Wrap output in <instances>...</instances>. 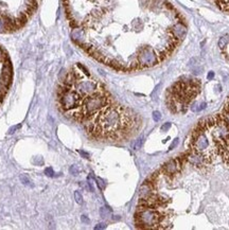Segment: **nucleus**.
<instances>
[{
	"instance_id": "f257e3e1",
	"label": "nucleus",
	"mask_w": 229,
	"mask_h": 230,
	"mask_svg": "<svg viewBox=\"0 0 229 230\" xmlns=\"http://www.w3.org/2000/svg\"><path fill=\"white\" fill-rule=\"evenodd\" d=\"M168 215L162 214L158 208L141 207L139 206L136 213V224L139 228L145 229H157L164 228L166 225Z\"/></svg>"
},
{
	"instance_id": "f03ea898",
	"label": "nucleus",
	"mask_w": 229,
	"mask_h": 230,
	"mask_svg": "<svg viewBox=\"0 0 229 230\" xmlns=\"http://www.w3.org/2000/svg\"><path fill=\"white\" fill-rule=\"evenodd\" d=\"M109 102L110 100L107 96H105L104 89L101 90V91L96 92V94H91V96H88L86 97V98H84L81 104L84 116H85L84 121L87 118H89V117L93 116V115H96L97 112H99L102 108H104L106 105H108Z\"/></svg>"
},
{
	"instance_id": "7ed1b4c3",
	"label": "nucleus",
	"mask_w": 229,
	"mask_h": 230,
	"mask_svg": "<svg viewBox=\"0 0 229 230\" xmlns=\"http://www.w3.org/2000/svg\"><path fill=\"white\" fill-rule=\"evenodd\" d=\"M187 161H188L190 164L194 165V167H197V168H202L204 167L206 163H208L207 159L203 156L200 153L196 152V151H191L190 153L187 156Z\"/></svg>"
},
{
	"instance_id": "20e7f679",
	"label": "nucleus",
	"mask_w": 229,
	"mask_h": 230,
	"mask_svg": "<svg viewBox=\"0 0 229 230\" xmlns=\"http://www.w3.org/2000/svg\"><path fill=\"white\" fill-rule=\"evenodd\" d=\"M180 171V162L178 159H171L162 165V172L166 175L177 174Z\"/></svg>"
},
{
	"instance_id": "39448f33",
	"label": "nucleus",
	"mask_w": 229,
	"mask_h": 230,
	"mask_svg": "<svg viewBox=\"0 0 229 230\" xmlns=\"http://www.w3.org/2000/svg\"><path fill=\"white\" fill-rule=\"evenodd\" d=\"M153 194V186L151 182H145L140 187L139 195L140 198H148Z\"/></svg>"
},
{
	"instance_id": "423d86ee",
	"label": "nucleus",
	"mask_w": 229,
	"mask_h": 230,
	"mask_svg": "<svg viewBox=\"0 0 229 230\" xmlns=\"http://www.w3.org/2000/svg\"><path fill=\"white\" fill-rule=\"evenodd\" d=\"M222 11L229 13V0H210Z\"/></svg>"
},
{
	"instance_id": "0eeeda50",
	"label": "nucleus",
	"mask_w": 229,
	"mask_h": 230,
	"mask_svg": "<svg viewBox=\"0 0 229 230\" xmlns=\"http://www.w3.org/2000/svg\"><path fill=\"white\" fill-rule=\"evenodd\" d=\"M207 106V104L205 102H202L200 104H194L193 106H191V110L194 112H202L203 109H205Z\"/></svg>"
},
{
	"instance_id": "6e6552de",
	"label": "nucleus",
	"mask_w": 229,
	"mask_h": 230,
	"mask_svg": "<svg viewBox=\"0 0 229 230\" xmlns=\"http://www.w3.org/2000/svg\"><path fill=\"white\" fill-rule=\"evenodd\" d=\"M19 178H20L21 182H23L25 186H28V187H32V186H33L31 179L29 178V176H28V175L23 174V175H20V177H19Z\"/></svg>"
},
{
	"instance_id": "1a4fd4ad",
	"label": "nucleus",
	"mask_w": 229,
	"mask_h": 230,
	"mask_svg": "<svg viewBox=\"0 0 229 230\" xmlns=\"http://www.w3.org/2000/svg\"><path fill=\"white\" fill-rule=\"evenodd\" d=\"M228 41H229L228 36H224V37L221 38L220 41H218V46H220L221 49H224V48L227 46V44H228Z\"/></svg>"
},
{
	"instance_id": "9d476101",
	"label": "nucleus",
	"mask_w": 229,
	"mask_h": 230,
	"mask_svg": "<svg viewBox=\"0 0 229 230\" xmlns=\"http://www.w3.org/2000/svg\"><path fill=\"white\" fill-rule=\"evenodd\" d=\"M74 199H75V201L79 204V205L83 204V196H82V194L79 191H75V192H74Z\"/></svg>"
},
{
	"instance_id": "9b49d317",
	"label": "nucleus",
	"mask_w": 229,
	"mask_h": 230,
	"mask_svg": "<svg viewBox=\"0 0 229 230\" xmlns=\"http://www.w3.org/2000/svg\"><path fill=\"white\" fill-rule=\"evenodd\" d=\"M5 32H8V27L5 21L0 17V33H5Z\"/></svg>"
},
{
	"instance_id": "f8f14e48",
	"label": "nucleus",
	"mask_w": 229,
	"mask_h": 230,
	"mask_svg": "<svg viewBox=\"0 0 229 230\" xmlns=\"http://www.w3.org/2000/svg\"><path fill=\"white\" fill-rule=\"evenodd\" d=\"M142 143H143V136L139 137V138L136 140L135 144H134V149H135V150H139L142 146Z\"/></svg>"
},
{
	"instance_id": "ddd939ff",
	"label": "nucleus",
	"mask_w": 229,
	"mask_h": 230,
	"mask_svg": "<svg viewBox=\"0 0 229 230\" xmlns=\"http://www.w3.org/2000/svg\"><path fill=\"white\" fill-rule=\"evenodd\" d=\"M69 171H70V173H71L72 175H78L80 173L79 167H78V165H75V164L71 165V167H70V169H69Z\"/></svg>"
},
{
	"instance_id": "4468645a",
	"label": "nucleus",
	"mask_w": 229,
	"mask_h": 230,
	"mask_svg": "<svg viewBox=\"0 0 229 230\" xmlns=\"http://www.w3.org/2000/svg\"><path fill=\"white\" fill-rule=\"evenodd\" d=\"M45 174L47 175V176H49V177H54V176H55V175H54L55 173L53 172V169H52V168H47V169H46V170H45Z\"/></svg>"
},
{
	"instance_id": "2eb2a0df",
	"label": "nucleus",
	"mask_w": 229,
	"mask_h": 230,
	"mask_svg": "<svg viewBox=\"0 0 229 230\" xmlns=\"http://www.w3.org/2000/svg\"><path fill=\"white\" fill-rule=\"evenodd\" d=\"M153 119H154V121H156V122H158V121L161 119V115H160V112H153Z\"/></svg>"
},
{
	"instance_id": "dca6fc26",
	"label": "nucleus",
	"mask_w": 229,
	"mask_h": 230,
	"mask_svg": "<svg viewBox=\"0 0 229 230\" xmlns=\"http://www.w3.org/2000/svg\"><path fill=\"white\" fill-rule=\"evenodd\" d=\"M108 213H109V210L106 209V208H101L100 209V214L102 215V217H106L108 215Z\"/></svg>"
},
{
	"instance_id": "f3484780",
	"label": "nucleus",
	"mask_w": 229,
	"mask_h": 230,
	"mask_svg": "<svg viewBox=\"0 0 229 230\" xmlns=\"http://www.w3.org/2000/svg\"><path fill=\"white\" fill-rule=\"evenodd\" d=\"M97 181H98V186H99V188L101 189V190H103L104 188H105V182H104V180L102 178H97Z\"/></svg>"
},
{
	"instance_id": "a211bd4d",
	"label": "nucleus",
	"mask_w": 229,
	"mask_h": 230,
	"mask_svg": "<svg viewBox=\"0 0 229 230\" xmlns=\"http://www.w3.org/2000/svg\"><path fill=\"white\" fill-rule=\"evenodd\" d=\"M20 127H21V124H18V125H16V126H13V127H11L9 130V135L14 134V133H15L16 130H18V128H20Z\"/></svg>"
},
{
	"instance_id": "6ab92c4d",
	"label": "nucleus",
	"mask_w": 229,
	"mask_h": 230,
	"mask_svg": "<svg viewBox=\"0 0 229 230\" xmlns=\"http://www.w3.org/2000/svg\"><path fill=\"white\" fill-rule=\"evenodd\" d=\"M8 58V56H7V54L5 53V52L2 51V49L0 48V62H5V60Z\"/></svg>"
},
{
	"instance_id": "aec40b11",
	"label": "nucleus",
	"mask_w": 229,
	"mask_h": 230,
	"mask_svg": "<svg viewBox=\"0 0 229 230\" xmlns=\"http://www.w3.org/2000/svg\"><path fill=\"white\" fill-rule=\"evenodd\" d=\"M170 127H171V123L170 122H166V123H164V124L161 126V130H162V132H166V130H168Z\"/></svg>"
},
{
	"instance_id": "412c9836",
	"label": "nucleus",
	"mask_w": 229,
	"mask_h": 230,
	"mask_svg": "<svg viewBox=\"0 0 229 230\" xmlns=\"http://www.w3.org/2000/svg\"><path fill=\"white\" fill-rule=\"evenodd\" d=\"M223 155H224L225 161H226V162L229 164V150H226V151H225V152L223 153Z\"/></svg>"
},
{
	"instance_id": "4be33fe9",
	"label": "nucleus",
	"mask_w": 229,
	"mask_h": 230,
	"mask_svg": "<svg viewBox=\"0 0 229 230\" xmlns=\"http://www.w3.org/2000/svg\"><path fill=\"white\" fill-rule=\"evenodd\" d=\"M223 117H224V120H225V122H226V124L229 126V110H226V114H225Z\"/></svg>"
},
{
	"instance_id": "5701e85b",
	"label": "nucleus",
	"mask_w": 229,
	"mask_h": 230,
	"mask_svg": "<svg viewBox=\"0 0 229 230\" xmlns=\"http://www.w3.org/2000/svg\"><path fill=\"white\" fill-rule=\"evenodd\" d=\"M177 143H178V139H175V140L173 141V143L170 145V148H169V151H172L173 150L174 148H175L176 145H177Z\"/></svg>"
},
{
	"instance_id": "b1692460",
	"label": "nucleus",
	"mask_w": 229,
	"mask_h": 230,
	"mask_svg": "<svg viewBox=\"0 0 229 230\" xmlns=\"http://www.w3.org/2000/svg\"><path fill=\"white\" fill-rule=\"evenodd\" d=\"M106 227V225L104 223H101V224H98L96 227H94V229L96 230H98V229H104V228Z\"/></svg>"
},
{
	"instance_id": "393cba45",
	"label": "nucleus",
	"mask_w": 229,
	"mask_h": 230,
	"mask_svg": "<svg viewBox=\"0 0 229 230\" xmlns=\"http://www.w3.org/2000/svg\"><path fill=\"white\" fill-rule=\"evenodd\" d=\"M79 153H80V154L82 155V156H84V157H85V158H89V154H88V153L84 152V151H79Z\"/></svg>"
},
{
	"instance_id": "a878e982",
	"label": "nucleus",
	"mask_w": 229,
	"mask_h": 230,
	"mask_svg": "<svg viewBox=\"0 0 229 230\" xmlns=\"http://www.w3.org/2000/svg\"><path fill=\"white\" fill-rule=\"evenodd\" d=\"M81 219H82V222H84V223H89V219H88L86 215H82Z\"/></svg>"
},
{
	"instance_id": "bb28decb",
	"label": "nucleus",
	"mask_w": 229,
	"mask_h": 230,
	"mask_svg": "<svg viewBox=\"0 0 229 230\" xmlns=\"http://www.w3.org/2000/svg\"><path fill=\"white\" fill-rule=\"evenodd\" d=\"M213 76H214V73L213 72H209V74H208V78L209 80H211V78H213Z\"/></svg>"
}]
</instances>
